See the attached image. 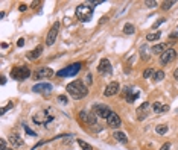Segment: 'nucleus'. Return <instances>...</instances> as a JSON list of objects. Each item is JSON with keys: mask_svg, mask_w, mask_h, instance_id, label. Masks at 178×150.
<instances>
[{"mask_svg": "<svg viewBox=\"0 0 178 150\" xmlns=\"http://www.w3.org/2000/svg\"><path fill=\"white\" fill-rule=\"evenodd\" d=\"M160 150H170V142H164V144L161 145Z\"/></svg>", "mask_w": 178, "mask_h": 150, "instance_id": "ea45409f", "label": "nucleus"}, {"mask_svg": "<svg viewBox=\"0 0 178 150\" xmlns=\"http://www.w3.org/2000/svg\"><path fill=\"white\" fill-rule=\"evenodd\" d=\"M6 83V77L5 76H2V85H5Z\"/></svg>", "mask_w": 178, "mask_h": 150, "instance_id": "a18cd8bd", "label": "nucleus"}, {"mask_svg": "<svg viewBox=\"0 0 178 150\" xmlns=\"http://www.w3.org/2000/svg\"><path fill=\"white\" fill-rule=\"evenodd\" d=\"M12 108H14V103H12V102H9L6 106H3V108H2V115H5V114H6L9 109H12Z\"/></svg>", "mask_w": 178, "mask_h": 150, "instance_id": "7c9ffc66", "label": "nucleus"}, {"mask_svg": "<svg viewBox=\"0 0 178 150\" xmlns=\"http://www.w3.org/2000/svg\"><path fill=\"white\" fill-rule=\"evenodd\" d=\"M104 2H105V0H92L90 5H95V6H96V5H102Z\"/></svg>", "mask_w": 178, "mask_h": 150, "instance_id": "58836bf2", "label": "nucleus"}, {"mask_svg": "<svg viewBox=\"0 0 178 150\" xmlns=\"http://www.w3.org/2000/svg\"><path fill=\"white\" fill-rule=\"evenodd\" d=\"M148 109H149V103H148V102H145L143 105H140V106L137 108V120H139V121H142V120L146 118Z\"/></svg>", "mask_w": 178, "mask_h": 150, "instance_id": "dca6fc26", "label": "nucleus"}, {"mask_svg": "<svg viewBox=\"0 0 178 150\" xmlns=\"http://www.w3.org/2000/svg\"><path fill=\"white\" fill-rule=\"evenodd\" d=\"M79 118H81V121L87 123V120H88V112H87V111H79Z\"/></svg>", "mask_w": 178, "mask_h": 150, "instance_id": "c756f323", "label": "nucleus"}, {"mask_svg": "<svg viewBox=\"0 0 178 150\" xmlns=\"http://www.w3.org/2000/svg\"><path fill=\"white\" fill-rule=\"evenodd\" d=\"M43 53V46H38L37 49H34V50H31V52H28L26 53V58L29 59V61H35V59H38L40 58V55Z\"/></svg>", "mask_w": 178, "mask_h": 150, "instance_id": "f3484780", "label": "nucleus"}, {"mask_svg": "<svg viewBox=\"0 0 178 150\" xmlns=\"http://www.w3.org/2000/svg\"><path fill=\"white\" fill-rule=\"evenodd\" d=\"M53 114H55V112H53L52 108L43 109L41 112H38V114H35V115L32 117V121H34L35 124H38V126H44V127H46L50 121H53V118H55Z\"/></svg>", "mask_w": 178, "mask_h": 150, "instance_id": "f03ea898", "label": "nucleus"}, {"mask_svg": "<svg viewBox=\"0 0 178 150\" xmlns=\"http://www.w3.org/2000/svg\"><path fill=\"white\" fill-rule=\"evenodd\" d=\"M172 44H175L173 41H167V43H161V44H155V46H152V49H151V52L154 53V55H163L167 49H169V46H172Z\"/></svg>", "mask_w": 178, "mask_h": 150, "instance_id": "ddd939ff", "label": "nucleus"}, {"mask_svg": "<svg viewBox=\"0 0 178 150\" xmlns=\"http://www.w3.org/2000/svg\"><path fill=\"white\" fill-rule=\"evenodd\" d=\"M169 38H170V40H176V38H178V32H173V34H170V35H169Z\"/></svg>", "mask_w": 178, "mask_h": 150, "instance_id": "37998d69", "label": "nucleus"}, {"mask_svg": "<svg viewBox=\"0 0 178 150\" xmlns=\"http://www.w3.org/2000/svg\"><path fill=\"white\" fill-rule=\"evenodd\" d=\"M23 46H25V38H20L17 41V47H23Z\"/></svg>", "mask_w": 178, "mask_h": 150, "instance_id": "79ce46f5", "label": "nucleus"}, {"mask_svg": "<svg viewBox=\"0 0 178 150\" xmlns=\"http://www.w3.org/2000/svg\"><path fill=\"white\" fill-rule=\"evenodd\" d=\"M173 5H175L173 0H170V2H163V3H161V9H163V11H167V9H170Z\"/></svg>", "mask_w": 178, "mask_h": 150, "instance_id": "cd10ccee", "label": "nucleus"}, {"mask_svg": "<svg viewBox=\"0 0 178 150\" xmlns=\"http://www.w3.org/2000/svg\"><path fill=\"white\" fill-rule=\"evenodd\" d=\"M26 9H28V5H25V3H22V5L18 6V11H20V12H25Z\"/></svg>", "mask_w": 178, "mask_h": 150, "instance_id": "a19ab883", "label": "nucleus"}, {"mask_svg": "<svg viewBox=\"0 0 178 150\" xmlns=\"http://www.w3.org/2000/svg\"><path fill=\"white\" fill-rule=\"evenodd\" d=\"M173 79L175 80H178V67L175 68V71H173Z\"/></svg>", "mask_w": 178, "mask_h": 150, "instance_id": "c03bdc74", "label": "nucleus"}, {"mask_svg": "<svg viewBox=\"0 0 178 150\" xmlns=\"http://www.w3.org/2000/svg\"><path fill=\"white\" fill-rule=\"evenodd\" d=\"M164 21H166V18H160V20H157V21H155V23L152 24V29H157V28H158L160 24H163Z\"/></svg>", "mask_w": 178, "mask_h": 150, "instance_id": "72a5a7b5", "label": "nucleus"}, {"mask_svg": "<svg viewBox=\"0 0 178 150\" xmlns=\"http://www.w3.org/2000/svg\"><path fill=\"white\" fill-rule=\"evenodd\" d=\"M93 112H95L98 117H101V118H108L113 111H111L107 105H104V103H95V105H93Z\"/></svg>", "mask_w": 178, "mask_h": 150, "instance_id": "423d86ee", "label": "nucleus"}, {"mask_svg": "<svg viewBox=\"0 0 178 150\" xmlns=\"http://www.w3.org/2000/svg\"><path fill=\"white\" fill-rule=\"evenodd\" d=\"M119 83L117 82H111V83H108L107 86H105V91H104V96L105 97H113V96H116L117 93H119Z\"/></svg>", "mask_w": 178, "mask_h": 150, "instance_id": "4468645a", "label": "nucleus"}, {"mask_svg": "<svg viewBox=\"0 0 178 150\" xmlns=\"http://www.w3.org/2000/svg\"><path fill=\"white\" fill-rule=\"evenodd\" d=\"M139 94H140L139 91H134V94H133V88H131V86H125V88H123V91H122V96L126 99V102H128V103H134V102H136V99L139 97Z\"/></svg>", "mask_w": 178, "mask_h": 150, "instance_id": "f8f14e48", "label": "nucleus"}, {"mask_svg": "<svg viewBox=\"0 0 178 150\" xmlns=\"http://www.w3.org/2000/svg\"><path fill=\"white\" fill-rule=\"evenodd\" d=\"M98 123V115L92 111V112H88V120H87V124L88 126H96Z\"/></svg>", "mask_w": 178, "mask_h": 150, "instance_id": "412c9836", "label": "nucleus"}, {"mask_svg": "<svg viewBox=\"0 0 178 150\" xmlns=\"http://www.w3.org/2000/svg\"><path fill=\"white\" fill-rule=\"evenodd\" d=\"M6 150H12V148H6Z\"/></svg>", "mask_w": 178, "mask_h": 150, "instance_id": "de8ad7c7", "label": "nucleus"}, {"mask_svg": "<svg viewBox=\"0 0 178 150\" xmlns=\"http://www.w3.org/2000/svg\"><path fill=\"white\" fill-rule=\"evenodd\" d=\"M107 123H108V127H113V129H117V127H120V124H122L120 117H119L116 112H111V114H110V117L107 118Z\"/></svg>", "mask_w": 178, "mask_h": 150, "instance_id": "2eb2a0df", "label": "nucleus"}, {"mask_svg": "<svg viewBox=\"0 0 178 150\" xmlns=\"http://www.w3.org/2000/svg\"><path fill=\"white\" fill-rule=\"evenodd\" d=\"M175 58H176V50H175L173 47H169L163 55H160V64H161V65H167V64H170Z\"/></svg>", "mask_w": 178, "mask_h": 150, "instance_id": "6e6552de", "label": "nucleus"}, {"mask_svg": "<svg viewBox=\"0 0 178 150\" xmlns=\"http://www.w3.org/2000/svg\"><path fill=\"white\" fill-rule=\"evenodd\" d=\"M167 130H169V126H167V124H158V126L155 127V132H157L158 135H166Z\"/></svg>", "mask_w": 178, "mask_h": 150, "instance_id": "5701e85b", "label": "nucleus"}, {"mask_svg": "<svg viewBox=\"0 0 178 150\" xmlns=\"http://www.w3.org/2000/svg\"><path fill=\"white\" fill-rule=\"evenodd\" d=\"M6 145H8V144H6V139L2 138V139H0V150H6V148H8Z\"/></svg>", "mask_w": 178, "mask_h": 150, "instance_id": "c9c22d12", "label": "nucleus"}, {"mask_svg": "<svg viewBox=\"0 0 178 150\" xmlns=\"http://www.w3.org/2000/svg\"><path fill=\"white\" fill-rule=\"evenodd\" d=\"M76 17L79 18V21L82 23H87L93 18V6L87 5V3H82L76 8Z\"/></svg>", "mask_w": 178, "mask_h": 150, "instance_id": "7ed1b4c3", "label": "nucleus"}, {"mask_svg": "<svg viewBox=\"0 0 178 150\" xmlns=\"http://www.w3.org/2000/svg\"><path fill=\"white\" fill-rule=\"evenodd\" d=\"M32 91L37 93V94H49L52 91V85L47 83V82H43V83H37L32 86Z\"/></svg>", "mask_w": 178, "mask_h": 150, "instance_id": "9b49d317", "label": "nucleus"}, {"mask_svg": "<svg viewBox=\"0 0 178 150\" xmlns=\"http://www.w3.org/2000/svg\"><path fill=\"white\" fill-rule=\"evenodd\" d=\"M154 73H155L154 68H146V70L143 71V77H145V79H149V77L154 76Z\"/></svg>", "mask_w": 178, "mask_h": 150, "instance_id": "c85d7f7f", "label": "nucleus"}, {"mask_svg": "<svg viewBox=\"0 0 178 150\" xmlns=\"http://www.w3.org/2000/svg\"><path fill=\"white\" fill-rule=\"evenodd\" d=\"M78 144L81 145V148H82V150H93V147H92L90 144H88V142H85L84 139H78Z\"/></svg>", "mask_w": 178, "mask_h": 150, "instance_id": "bb28decb", "label": "nucleus"}, {"mask_svg": "<svg viewBox=\"0 0 178 150\" xmlns=\"http://www.w3.org/2000/svg\"><path fill=\"white\" fill-rule=\"evenodd\" d=\"M136 32V28H134V24H131V23H126L125 26H123V34L125 35H133Z\"/></svg>", "mask_w": 178, "mask_h": 150, "instance_id": "4be33fe9", "label": "nucleus"}, {"mask_svg": "<svg viewBox=\"0 0 178 150\" xmlns=\"http://www.w3.org/2000/svg\"><path fill=\"white\" fill-rule=\"evenodd\" d=\"M65 91H67V94H69L72 99H75V100L84 99V97L88 94L87 85H85L82 80H79V79H78V80H73V82H70V83H67Z\"/></svg>", "mask_w": 178, "mask_h": 150, "instance_id": "f257e3e1", "label": "nucleus"}, {"mask_svg": "<svg viewBox=\"0 0 178 150\" xmlns=\"http://www.w3.org/2000/svg\"><path fill=\"white\" fill-rule=\"evenodd\" d=\"M93 83V76H92V73H87V76H85V85H92Z\"/></svg>", "mask_w": 178, "mask_h": 150, "instance_id": "473e14b6", "label": "nucleus"}, {"mask_svg": "<svg viewBox=\"0 0 178 150\" xmlns=\"http://www.w3.org/2000/svg\"><path fill=\"white\" fill-rule=\"evenodd\" d=\"M8 47V43H2V49H6Z\"/></svg>", "mask_w": 178, "mask_h": 150, "instance_id": "49530a36", "label": "nucleus"}, {"mask_svg": "<svg viewBox=\"0 0 178 150\" xmlns=\"http://www.w3.org/2000/svg\"><path fill=\"white\" fill-rule=\"evenodd\" d=\"M81 67H82L81 62H75V64H72V65H69V67L59 70V71L56 73V76H58V77H72V76H76V74L79 73Z\"/></svg>", "mask_w": 178, "mask_h": 150, "instance_id": "20e7f679", "label": "nucleus"}, {"mask_svg": "<svg viewBox=\"0 0 178 150\" xmlns=\"http://www.w3.org/2000/svg\"><path fill=\"white\" fill-rule=\"evenodd\" d=\"M160 37H161V32H152L146 35V41H157Z\"/></svg>", "mask_w": 178, "mask_h": 150, "instance_id": "393cba45", "label": "nucleus"}, {"mask_svg": "<svg viewBox=\"0 0 178 150\" xmlns=\"http://www.w3.org/2000/svg\"><path fill=\"white\" fill-rule=\"evenodd\" d=\"M140 58H142V59H145V61H146V59H149V55H148V46H146V44L140 47Z\"/></svg>", "mask_w": 178, "mask_h": 150, "instance_id": "a878e982", "label": "nucleus"}, {"mask_svg": "<svg viewBox=\"0 0 178 150\" xmlns=\"http://www.w3.org/2000/svg\"><path fill=\"white\" fill-rule=\"evenodd\" d=\"M145 6H148V8H155V6H157V2H155V0H145Z\"/></svg>", "mask_w": 178, "mask_h": 150, "instance_id": "2f4dec72", "label": "nucleus"}, {"mask_svg": "<svg viewBox=\"0 0 178 150\" xmlns=\"http://www.w3.org/2000/svg\"><path fill=\"white\" fill-rule=\"evenodd\" d=\"M152 111L158 115V114H163V112H167L169 111V106L167 105H163L161 102H155L154 105H152Z\"/></svg>", "mask_w": 178, "mask_h": 150, "instance_id": "a211bd4d", "label": "nucleus"}, {"mask_svg": "<svg viewBox=\"0 0 178 150\" xmlns=\"http://www.w3.org/2000/svg\"><path fill=\"white\" fill-rule=\"evenodd\" d=\"M59 21H55L53 23V26L50 28V31H49V34H47V37H46V44L47 46H53L55 44V41H56V37H58V31H59Z\"/></svg>", "mask_w": 178, "mask_h": 150, "instance_id": "0eeeda50", "label": "nucleus"}, {"mask_svg": "<svg viewBox=\"0 0 178 150\" xmlns=\"http://www.w3.org/2000/svg\"><path fill=\"white\" fill-rule=\"evenodd\" d=\"M9 141H11V144L15 145V147H22V145H23V139H22V136H20L17 132H11Z\"/></svg>", "mask_w": 178, "mask_h": 150, "instance_id": "6ab92c4d", "label": "nucleus"}, {"mask_svg": "<svg viewBox=\"0 0 178 150\" xmlns=\"http://www.w3.org/2000/svg\"><path fill=\"white\" fill-rule=\"evenodd\" d=\"M113 136H114V139H116V141H119V142H122V144H126V142H128V138H126V135H125L123 132L116 130V132L113 133Z\"/></svg>", "mask_w": 178, "mask_h": 150, "instance_id": "aec40b11", "label": "nucleus"}, {"mask_svg": "<svg viewBox=\"0 0 178 150\" xmlns=\"http://www.w3.org/2000/svg\"><path fill=\"white\" fill-rule=\"evenodd\" d=\"M41 5H43V2H32L31 8H32V9H35V8H37V9H40V6H41Z\"/></svg>", "mask_w": 178, "mask_h": 150, "instance_id": "e433bc0d", "label": "nucleus"}, {"mask_svg": "<svg viewBox=\"0 0 178 150\" xmlns=\"http://www.w3.org/2000/svg\"><path fill=\"white\" fill-rule=\"evenodd\" d=\"M98 71H99L101 74H111V73H113L111 62H110L107 58L101 59V62H99V65H98Z\"/></svg>", "mask_w": 178, "mask_h": 150, "instance_id": "9d476101", "label": "nucleus"}, {"mask_svg": "<svg viewBox=\"0 0 178 150\" xmlns=\"http://www.w3.org/2000/svg\"><path fill=\"white\" fill-rule=\"evenodd\" d=\"M52 76H53V70L50 67H41V68H38L34 73V77L35 79H49Z\"/></svg>", "mask_w": 178, "mask_h": 150, "instance_id": "1a4fd4ad", "label": "nucleus"}, {"mask_svg": "<svg viewBox=\"0 0 178 150\" xmlns=\"http://www.w3.org/2000/svg\"><path fill=\"white\" fill-rule=\"evenodd\" d=\"M58 102H61L62 105H65L69 100H67V97H65V96H59V97H58Z\"/></svg>", "mask_w": 178, "mask_h": 150, "instance_id": "4c0bfd02", "label": "nucleus"}, {"mask_svg": "<svg viewBox=\"0 0 178 150\" xmlns=\"http://www.w3.org/2000/svg\"><path fill=\"white\" fill-rule=\"evenodd\" d=\"M23 127H25V132H26L28 135H32V136H37V133H35L34 130H31V127H28L26 124H23Z\"/></svg>", "mask_w": 178, "mask_h": 150, "instance_id": "f704fd0d", "label": "nucleus"}, {"mask_svg": "<svg viewBox=\"0 0 178 150\" xmlns=\"http://www.w3.org/2000/svg\"><path fill=\"white\" fill-rule=\"evenodd\" d=\"M152 79H154L155 82H161V80L164 79V71H163V70H157V71L154 73Z\"/></svg>", "mask_w": 178, "mask_h": 150, "instance_id": "b1692460", "label": "nucleus"}, {"mask_svg": "<svg viewBox=\"0 0 178 150\" xmlns=\"http://www.w3.org/2000/svg\"><path fill=\"white\" fill-rule=\"evenodd\" d=\"M11 76H12V79H15V80H26V79L31 76V70H29V67H26V65H18V67H14V68H12Z\"/></svg>", "mask_w": 178, "mask_h": 150, "instance_id": "39448f33", "label": "nucleus"}]
</instances>
